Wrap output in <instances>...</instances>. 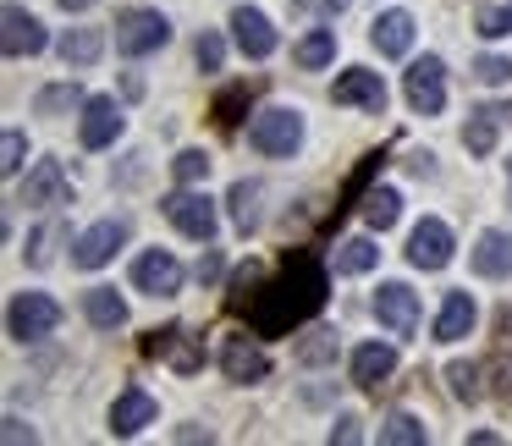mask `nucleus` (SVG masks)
I'll list each match as a JSON object with an SVG mask.
<instances>
[{
    "label": "nucleus",
    "instance_id": "1",
    "mask_svg": "<svg viewBox=\"0 0 512 446\" xmlns=\"http://www.w3.org/2000/svg\"><path fill=\"white\" fill-rule=\"evenodd\" d=\"M325 298H331V276H325V259L314 254V248H292L287 259L276 265V276H259L254 287V303H248V331L259 336H287L298 331L303 320H314V314L325 309Z\"/></svg>",
    "mask_w": 512,
    "mask_h": 446
},
{
    "label": "nucleus",
    "instance_id": "2",
    "mask_svg": "<svg viewBox=\"0 0 512 446\" xmlns=\"http://www.w3.org/2000/svg\"><path fill=\"white\" fill-rule=\"evenodd\" d=\"M248 144L270 160H287L292 149L303 144V111H292V105H265V111L248 122Z\"/></svg>",
    "mask_w": 512,
    "mask_h": 446
},
{
    "label": "nucleus",
    "instance_id": "3",
    "mask_svg": "<svg viewBox=\"0 0 512 446\" xmlns=\"http://www.w3.org/2000/svg\"><path fill=\"white\" fill-rule=\"evenodd\" d=\"M56 325H61V303L50 292H17L12 309H6L12 342H45V336H56Z\"/></svg>",
    "mask_w": 512,
    "mask_h": 446
},
{
    "label": "nucleus",
    "instance_id": "4",
    "mask_svg": "<svg viewBox=\"0 0 512 446\" xmlns=\"http://www.w3.org/2000/svg\"><path fill=\"white\" fill-rule=\"evenodd\" d=\"M160 210H166V221L177 226L182 237H193V243H210L215 237V199L210 193H193V188H177V193H166L160 199Z\"/></svg>",
    "mask_w": 512,
    "mask_h": 446
},
{
    "label": "nucleus",
    "instance_id": "5",
    "mask_svg": "<svg viewBox=\"0 0 512 446\" xmlns=\"http://www.w3.org/2000/svg\"><path fill=\"white\" fill-rule=\"evenodd\" d=\"M171 45V23L166 12H149V6H133V12L116 17V50L122 56H149V50Z\"/></svg>",
    "mask_w": 512,
    "mask_h": 446
},
{
    "label": "nucleus",
    "instance_id": "6",
    "mask_svg": "<svg viewBox=\"0 0 512 446\" xmlns=\"http://www.w3.org/2000/svg\"><path fill=\"white\" fill-rule=\"evenodd\" d=\"M402 89H408V105L419 116H441L446 111V67H441V56L413 61L408 78H402Z\"/></svg>",
    "mask_w": 512,
    "mask_h": 446
},
{
    "label": "nucleus",
    "instance_id": "7",
    "mask_svg": "<svg viewBox=\"0 0 512 446\" xmlns=\"http://www.w3.org/2000/svg\"><path fill=\"white\" fill-rule=\"evenodd\" d=\"M375 320L386 325L391 336H413V331H419V292H413L408 281H380Z\"/></svg>",
    "mask_w": 512,
    "mask_h": 446
},
{
    "label": "nucleus",
    "instance_id": "8",
    "mask_svg": "<svg viewBox=\"0 0 512 446\" xmlns=\"http://www.w3.org/2000/svg\"><path fill=\"white\" fill-rule=\"evenodd\" d=\"M122 127H127V116H122V105H116L111 94H94V100H83V116H78L83 149H111L116 138H122Z\"/></svg>",
    "mask_w": 512,
    "mask_h": 446
},
{
    "label": "nucleus",
    "instance_id": "9",
    "mask_svg": "<svg viewBox=\"0 0 512 446\" xmlns=\"http://www.w3.org/2000/svg\"><path fill=\"white\" fill-rule=\"evenodd\" d=\"M127 243V221L122 215H111V221H94L89 232L72 243V265L78 270H100V265H111L116 259V248Z\"/></svg>",
    "mask_w": 512,
    "mask_h": 446
},
{
    "label": "nucleus",
    "instance_id": "10",
    "mask_svg": "<svg viewBox=\"0 0 512 446\" xmlns=\"http://www.w3.org/2000/svg\"><path fill=\"white\" fill-rule=\"evenodd\" d=\"M408 265L413 270H446L452 265V226L435 221V215H424V221L413 226V237H408Z\"/></svg>",
    "mask_w": 512,
    "mask_h": 446
},
{
    "label": "nucleus",
    "instance_id": "11",
    "mask_svg": "<svg viewBox=\"0 0 512 446\" xmlns=\"http://www.w3.org/2000/svg\"><path fill=\"white\" fill-rule=\"evenodd\" d=\"M133 287L149 292V298H177L182 292V265L166 254V248H144L133 259Z\"/></svg>",
    "mask_w": 512,
    "mask_h": 446
},
{
    "label": "nucleus",
    "instance_id": "12",
    "mask_svg": "<svg viewBox=\"0 0 512 446\" xmlns=\"http://www.w3.org/2000/svg\"><path fill=\"white\" fill-rule=\"evenodd\" d=\"M331 100L336 105H358V111H369V116H386V83H380V72H369V67H347L342 78L331 83Z\"/></svg>",
    "mask_w": 512,
    "mask_h": 446
},
{
    "label": "nucleus",
    "instance_id": "13",
    "mask_svg": "<svg viewBox=\"0 0 512 446\" xmlns=\"http://www.w3.org/2000/svg\"><path fill=\"white\" fill-rule=\"evenodd\" d=\"M144 353L149 358H166L177 375H193V369H204V347L199 336H188L182 325H166V331H149L144 336Z\"/></svg>",
    "mask_w": 512,
    "mask_h": 446
},
{
    "label": "nucleus",
    "instance_id": "14",
    "mask_svg": "<svg viewBox=\"0 0 512 446\" xmlns=\"http://www.w3.org/2000/svg\"><path fill=\"white\" fill-rule=\"evenodd\" d=\"M67 199H72L67 166H61V160H34V171H28V188H23V204H28V210H50V204H67Z\"/></svg>",
    "mask_w": 512,
    "mask_h": 446
},
{
    "label": "nucleus",
    "instance_id": "15",
    "mask_svg": "<svg viewBox=\"0 0 512 446\" xmlns=\"http://www.w3.org/2000/svg\"><path fill=\"white\" fill-rule=\"evenodd\" d=\"M221 369H226V380H237V386H254V380L270 375V353L259 342H248V336H232V342L221 347Z\"/></svg>",
    "mask_w": 512,
    "mask_h": 446
},
{
    "label": "nucleus",
    "instance_id": "16",
    "mask_svg": "<svg viewBox=\"0 0 512 446\" xmlns=\"http://www.w3.org/2000/svg\"><path fill=\"white\" fill-rule=\"evenodd\" d=\"M6 56L12 61H23V56H39V50L50 45V34H45V23H39L28 6H6Z\"/></svg>",
    "mask_w": 512,
    "mask_h": 446
},
{
    "label": "nucleus",
    "instance_id": "17",
    "mask_svg": "<svg viewBox=\"0 0 512 446\" xmlns=\"http://www.w3.org/2000/svg\"><path fill=\"white\" fill-rule=\"evenodd\" d=\"M232 34H237V50H243L248 61L276 56V28H270V17L254 12V6H237L232 12Z\"/></svg>",
    "mask_w": 512,
    "mask_h": 446
},
{
    "label": "nucleus",
    "instance_id": "18",
    "mask_svg": "<svg viewBox=\"0 0 512 446\" xmlns=\"http://www.w3.org/2000/svg\"><path fill=\"white\" fill-rule=\"evenodd\" d=\"M160 419V402L149 397L144 386H127L122 397L111 402V435H138L144 424H155Z\"/></svg>",
    "mask_w": 512,
    "mask_h": 446
},
{
    "label": "nucleus",
    "instance_id": "19",
    "mask_svg": "<svg viewBox=\"0 0 512 446\" xmlns=\"http://www.w3.org/2000/svg\"><path fill=\"white\" fill-rule=\"evenodd\" d=\"M369 45H375L380 56H408L413 50V12H380L375 23H369Z\"/></svg>",
    "mask_w": 512,
    "mask_h": 446
},
{
    "label": "nucleus",
    "instance_id": "20",
    "mask_svg": "<svg viewBox=\"0 0 512 446\" xmlns=\"http://www.w3.org/2000/svg\"><path fill=\"white\" fill-rule=\"evenodd\" d=\"M391 369H397V347H386V342H364V347L353 353V386L380 391Z\"/></svg>",
    "mask_w": 512,
    "mask_h": 446
},
{
    "label": "nucleus",
    "instance_id": "21",
    "mask_svg": "<svg viewBox=\"0 0 512 446\" xmlns=\"http://www.w3.org/2000/svg\"><path fill=\"white\" fill-rule=\"evenodd\" d=\"M474 276H485V281L512 276V232H479V243H474Z\"/></svg>",
    "mask_w": 512,
    "mask_h": 446
},
{
    "label": "nucleus",
    "instance_id": "22",
    "mask_svg": "<svg viewBox=\"0 0 512 446\" xmlns=\"http://www.w3.org/2000/svg\"><path fill=\"white\" fill-rule=\"evenodd\" d=\"M474 320H479L474 298H468V292H446L441 314H435V342H463V336L474 331Z\"/></svg>",
    "mask_w": 512,
    "mask_h": 446
},
{
    "label": "nucleus",
    "instance_id": "23",
    "mask_svg": "<svg viewBox=\"0 0 512 446\" xmlns=\"http://www.w3.org/2000/svg\"><path fill=\"white\" fill-rule=\"evenodd\" d=\"M512 111H501V105H479L474 116H468V127H463V144H468V155H479L485 160L490 149H496V138H501V122H507Z\"/></svg>",
    "mask_w": 512,
    "mask_h": 446
},
{
    "label": "nucleus",
    "instance_id": "24",
    "mask_svg": "<svg viewBox=\"0 0 512 446\" xmlns=\"http://www.w3.org/2000/svg\"><path fill=\"white\" fill-rule=\"evenodd\" d=\"M83 314H89L94 331H116V325H127V303L116 287H89L83 292Z\"/></svg>",
    "mask_w": 512,
    "mask_h": 446
},
{
    "label": "nucleus",
    "instance_id": "25",
    "mask_svg": "<svg viewBox=\"0 0 512 446\" xmlns=\"http://www.w3.org/2000/svg\"><path fill=\"white\" fill-rule=\"evenodd\" d=\"M56 50H61L67 67H94V61L105 56V34H100V28H67Z\"/></svg>",
    "mask_w": 512,
    "mask_h": 446
},
{
    "label": "nucleus",
    "instance_id": "26",
    "mask_svg": "<svg viewBox=\"0 0 512 446\" xmlns=\"http://www.w3.org/2000/svg\"><path fill=\"white\" fill-rule=\"evenodd\" d=\"M292 61L309 67V72L331 67V61H336V28H314V34H303L298 45H292Z\"/></svg>",
    "mask_w": 512,
    "mask_h": 446
},
{
    "label": "nucleus",
    "instance_id": "27",
    "mask_svg": "<svg viewBox=\"0 0 512 446\" xmlns=\"http://www.w3.org/2000/svg\"><path fill=\"white\" fill-rule=\"evenodd\" d=\"M380 166H386V155H380V149H375V155H364V160H358V171L347 177L342 199H336V221H342V215L353 210L358 199H369V182H375V171H380Z\"/></svg>",
    "mask_w": 512,
    "mask_h": 446
},
{
    "label": "nucleus",
    "instance_id": "28",
    "mask_svg": "<svg viewBox=\"0 0 512 446\" xmlns=\"http://www.w3.org/2000/svg\"><path fill=\"white\" fill-rule=\"evenodd\" d=\"M490 364H496L501 391H512V303L496 314V342H490Z\"/></svg>",
    "mask_w": 512,
    "mask_h": 446
},
{
    "label": "nucleus",
    "instance_id": "29",
    "mask_svg": "<svg viewBox=\"0 0 512 446\" xmlns=\"http://www.w3.org/2000/svg\"><path fill=\"white\" fill-rule=\"evenodd\" d=\"M375 259H380V248L369 243V237H347V243L336 248V270H342V276H364V270H375Z\"/></svg>",
    "mask_w": 512,
    "mask_h": 446
},
{
    "label": "nucleus",
    "instance_id": "30",
    "mask_svg": "<svg viewBox=\"0 0 512 446\" xmlns=\"http://www.w3.org/2000/svg\"><path fill=\"white\" fill-rule=\"evenodd\" d=\"M397 215H402L397 188H375V193L364 199V221L375 226V232H391V226H397Z\"/></svg>",
    "mask_w": 512,
    "mask_h": 446
},
{
    "label": "nucleus",
    "instance_id": "31",
    "mask_svg": "<svg viewBox=\"0 0 512 446\" xmlns=\"http://www.w3.org/2000/svg\"><path fill=\"white\" fill-rule=\"evenodd\" d=\"M380 441H391V446H424V441H430V430H424L413 413H391V419L380 424Z\"/></svg>",
    "mask_w": 512,
    "mask_h": 446
},
{
    "label": "nucleus",
    "instance_id": "32",
    "mask_svg": "<svg viewBox=\"0 0 512 446\" xmlns=\"http://www.w3.org/2000/svg\"><path fill=\"white\" fill-rule=\"evenodd\" d=\"M248 100H254V89H248V83H232V89H226L221 100H215V127H226V133H232V127L243 122Z\"/></svg>",
    "mask_w": 512,
    "mask_h": 446
},
{
    "label": "nucleus",
    "instance_id": "33",
    "mask_svg": "<svg viewBox=\"0 0 512 446\" xmlns=\"http://www.w3.org/2000/svg\"><path fill=\"white\" fill-rule=\"evenodd\" d=\"M259 193H265L259 182H237V188H232V221L243 226V232H254V226H259Z\"/></svg>",
    "mask_w": 512,
    "mask_h": 446
},
{
    "label": "nucleus",
    "instance_id": "34",
    "mask_svg": "<svg viewBox=\"0 0 512 446\" xmlns=\"http://www.w3.org/2000/svg\"><path fill=\"white\" fill-rule=\"evenodd\" d=\"M446 380H452V397L457 402H479V397H485V386H479V364H463V358H457V364H446Z\"/></svg>",
    "mask_w": 512,
    "mask_h": 446
},
{
    "label": "nucleus",
    "instance_id": "35",
    "mask_svg": "<svg viewBox=\"0 0 512 446\" xmlns=\"http://www.w3.org/2000/svg\"><path fill=\"white\" fill-rule=\"evenodd\" d=\"M171 171H177V182H182V188H193V182H204V177H210V155H204V149H182V155L171 160Z\"/></svg>",
    "mask_w": 512,
    "mask_h": 446
},
{
    "label": "nucleus",
    "instance_id": "36",
    "mask_svg": "<svg viewBox=\"0 0 512 446\" xmlns=\"http://www.w3.org/2000/svg\"><path fill=\"white\" fill-rule=\"evenodd\" d=\"M474 28L485 39H507L512 34V6H479L474 12Z\"/></svg>",
    "mask_w": 512,
    "mask_h": 446
},
{
    "label": "nucleus",
    "instance_id": "37",
    "mask_svg": "<svg viewBox=\"0 0 512 446\" xmlns=\"http://www.w3.org/2000/svg\"><path fill=\"white\" fill-rule=\"evenodd\" d=\"M67 105H83V89H78V83H61V89H45V94L34 100V111H39V116H56V111H67Z\"/></svg>",
    "mask_w": 512,
    "mask_h": 446
},
{
    "label": "nucleus",
    "instance_id": "38",
    "mask_svg": "<svg viewBox=\"0 0 512 446\" xmlns=\"http://www.w3.org/2000/svg\"><path fill=\"white\" fill-rule=\"evenodd\" d=\"M298 358H303V364H331V358H336V336L331 331H314L309 342H298Z\"/></svg>",
    "mask_w": 512,
    "mask_h": 446
},
{
    "label": "nucleus",
    "instance_id": "39",
    "mask_svg": "<svg viewBox=\"0 0 512 446\" xmlns=\"http://www.w3.org/2000/svg\"><path fill=\"white\" fill-rule=\"evenodd\" d=\"M474 78L490 83V89H496V83H512V61L507 56H479L474 61Z\"/></svg>",
    "mask_w": 512,
    "mask_h": 446
},
{
    "label": "nucleus",
    "instance_id": "40",
    "mask_svg": "<svg viewBox=\"0 0 512 446\" xmlns=\"http://www.w3.org/2000/svg\"><path fill=\"white\" fill-rule=\"evenodd\" d=\"M23 155H28V138L23 133H6V144H0V171L17 177V171H23Z\"/></svg>",
    "mask_w": 512,
    "mask_h": 446
},
{
    "label": "nucleus",
    "instance_id": "41",
    "mask_svg": "<svg viewBox=\"0 0 512 446\" xmlns=\"http://www.w3.org/2000/svg\"><path fill=\"white\" fill-rule=\"evenodd\" d=\"M193 56H199V67H204V72H221V61H226V45H221V34H199V45H193Z\"/></svg>",
    "mask_w": 512,
    "mask_h": 446
},
{
    "label": "nucleus",
    "instance_id": "42",
    "mask_svg": "<svg viewBox=\"0 0 512 446\" xmlns=\"http://www.w3.org/2000/svg\"><path fill=\"white\" fill-rule=\"evenodd\" d=\"M61 237V226H39L34 237H28V265H50V243Z\"/></svg>",
    "mask_w": 512,
    "mask_h": 446
},
{
    "label": "nucleus",
    "instance_id": "43",
    "mask_svg": "<svg viewBox=\"0 0 512 446\" xmlns=\"http://www.w3.org/2000/svg\"><path fill=\"white\" fill-rule=\"evenodd\" d=\"M0 424H6V430H0V435H6V441H12V446H17V441H34V430H28V424L17 419V413H6V419H0Z\"/></svg>",
    "mask_w": 512,
    "mask_h": 446
},
{
    "label": "nucleus",
    "instance_id": "44",
    "mask_svg": "<svg viewBox=\"0 0 512 446\" xmlns=\"http://www.w3.org/2000/svg\"><path fill=\"white\" fill-rule=\"evenodd\" d=\"M331 441H358V419H336Z\"/></svg>",
    "mask_w": 512,
    "mask_h": 446
},
{
    "label": "nucleus",
    "instance_id": "45",
    "mask_svg": "<svg viewBox=\"0 0 512 446\" xmlns=\"http://www.w3.org/2000/svg\"><path fill=\"white\" fill-rule=\"evenodd\" d=\"M199 276H204V281H215V276H221V259H215V254H204V265H199Z\"/></svg>",
    "mask_w": 512,
    "mask_h": 446
},
{
    "label": "nucleus",
    "instance_id": "46",
    "mask_svg": "<svg viewBox=\"0 0 512 446\" xmlns=\"http://www.w3.org/2000/svg\"><path fill=\"white\" fill-rule=\"evenodd\" d=\"M94 0H61V12H89Z\"/></svg>",
    "mask_w": 512,
    "mask_h": 446
}]
</instances>
